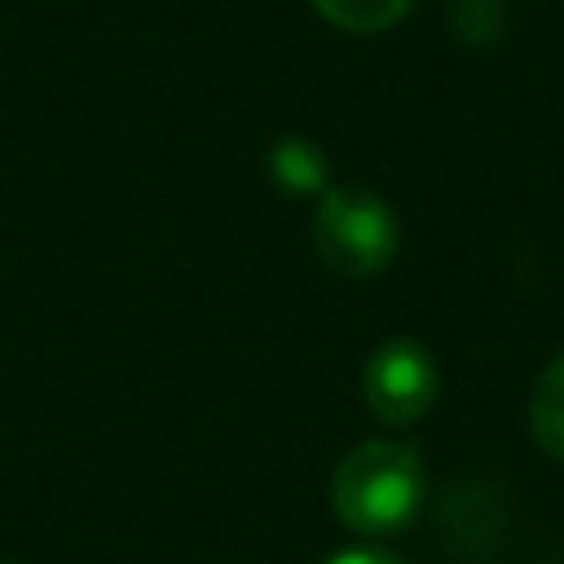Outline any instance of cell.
Segmentation results:
<instances>
[{
    "label": "cell",
    "instance_id": "cell-3",
    "mask_svg": "<svg viewBox=\"0 0 564 564\" xmlns=\"http://www.w3.org/2000/svg\"><path fill=\"white\" fill-rule=\"evenodd\" d=\"M441 392V370L419 339H383L361 370V397L370 414L388 427H405L432 410Z\"/></svg>",
    "mask_w": 564,
    "mask_h": 564
},
{
    "label": "cell",
    "instance_id": "cell-5",
    "mask_svg": "<svg viewBox=\"0 0 564 564\" xmlns=\"http://www.w3.org/2000/svg\"><path fill=\"white\" fill-rule=\"evenodd\" d=\"M269 176L286 194H317L326 189V154L304 137H282L269 150Z\"/></svg>",
    "mask_w": 564,
    "mask_h": 564
},
{
    "label": "cell",
    "instance_id": "cell-1",
    "mask_svg": "<svg viewBox=\"0 0 564 564\" xmlns=\"http://www.w3.org/2000/svg\"><path fill=\"white\" fill-rule=\"evenodd\" d=\"M423 489H427V476L414 445L379 436L344 454L330 480V502L352 533L388 538L419 516Z\"/></svg>",
    "mask_w": 564,
    "mask_h": 564
},
{
    "label": "cell",
    "instance_id": "cell-7",
    "mask_svg": "<svg viewBox=\"0 0 564 564\" xmlns=\"http://www.w3.org/2000/svg\"><path fill=\"white\" fill-rule=\"evenodd\" d=\"M326 564H401V560L388 551H375V546H352V551H335Z\"/></svg>",
    "mask_w": 564,
    "mask_h": 564
},
{
    "label": "cell",
    "instance_id": "cell-6",
    "mask_svg": "<svg viewBox=\"0 0 564 564\" xmlns=\"http://www.w3.org/2000/svg\"><path fill=\"white\" fill-rule=\"evenodd\" d=\"M410 4L414 0H313V9L330 26L352 31V35H375V31L397 26L410 13Z\"/></svg>",
    "mask_w": 564,
    "mask_h": 564
},
{
    "label": "cell",
    "instance_id": "cell-8",
    "mask_svg": "<svg viewBox=\"0 0 564 564\" xmlns=\"http://www.w3.org/2000/svg\"><path fill=\"white\" fill-rule=\"evenodd\" d=\"M0 564H13V560H0Z\"/></svg>",
    "mask_w": 564,
    "mask_h": 564
},
{
    "label": "cell",
    "instance_id": "cell-2",
    "mask_svg": "<svg viewBox=\"0 0 564 564\" xmlns=\"http://www.w3.org/2000/svg\"><path fill=\"white\" fill-rule=\"evenodd\" d=\"M392 207L366 185H330L313 212V251L339 278H370L397 256Z\"/></svg>",
    "mask_w": 564,
    "mask_h": 564
},
{
    "label": "cell",
    "instance_id": "cell-4",
    "mask_svg": "<svg viewBox=\"0 0 564 564\" xmlns=\"http://www.w3.org/2000/svg\"><path fill=\"white\" fill-rule=\"evenodd\" d=\"M529 432L538 449L555 463H564V352H555L529 392Z\"/></svg>",
    "mask_w": 564,
    "mask_h": 564
}]
</instances>
